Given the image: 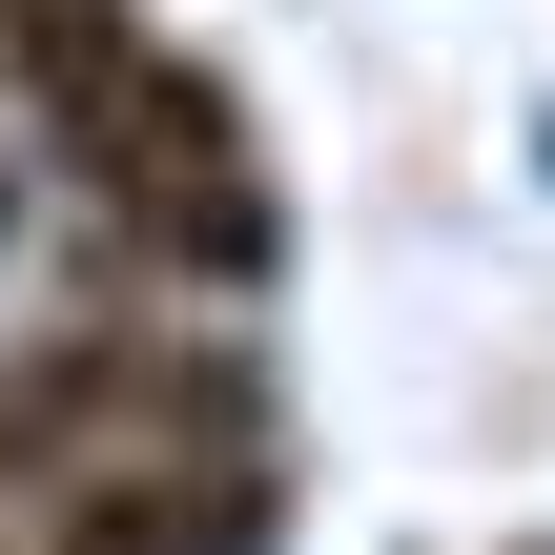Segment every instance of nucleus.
<instances>
[{"mask_svg":"<svg viewBox=\"0 0 555 555\" xmlns=\"http://www.w3.org/2000/svg\"><path fill=\"white\" fill-rule=\"evenodd\" d=\"M0 124L82 185L103 268H144V288H268L288 206H268L227 82L165 21H124V0H0Z\"/></svg>","mask_w":555,"mask_h":555,"instance_id":"nucleus-1","label":"nucleus"},{"mask_svg":"<svg viewBox=\"0 0 555 555\" xmlns=\"http://www.w3.org/2000/svg\"><path fill=\"white\" fill-rule=\"evenodd\" d=\"M124 453H268V371L185 309H82L41 350H0V515Z\"/></svg>","mask_w":555,"mask_h":555,"instance_id":"nucleus-2","label":"nucleus"}]
</instances>
